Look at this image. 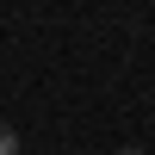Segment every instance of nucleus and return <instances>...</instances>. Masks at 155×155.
I'll return each instance as SVG.
<instances>
[{
	"instance_id": "nucleus-1",
	"label": "nucleus",
	"mask_w": 155,
	"mask_h": 155,
	"mask_svg": "<svg viewBox=\"0 0 155 155\" xmlns=\"http://www.w3.org/2000/svg\"><path fill=\"white\" fill-rule=\"evenodd\" d=\"M0 155H19V130L12 124H0Z\"/></svg>"
}]
</instances>
